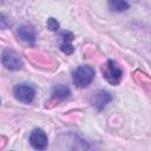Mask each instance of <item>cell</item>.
I'll list each match as a JSON object with an SVG mask.
<instances>
[{
  "mask_svg": "<svg viewBox=\"0 0 151 151\" xmlns=\"http://www.w3.org/2000/svg\"><path fill=\"white\" fill-rule=\"evenodd\" d=\"M96 71L90 65H80L72 72V81L79 88L87 87L94 79Z\"/></svg>",
  "mask_w": 151,
  "mask_h": 151,
  "instance_id": "cell-1",
  "label": "cell"
},
{
  "mask_svg": "<svg viewBox=\"0 0 151 151\" xmlns=\"http://www.w3.org/2000/svg\"><path fill=\"white\" fill-rule=\"evenodd\" d=\"M101 74H103V78L111 85H119L122 79H123V76H124V71L123 68L120 67V65L116 61V60H107L103 67H101Z\"/></svg>",
  "mask_w": 151,
  "mask_h": 151,
  "instance_id": "cell-2",
  "label": "cell"
},
{
  "mask_svg": "<svg viewBox=\"0 0 151 151\" xmlns=\"http://www.w3.org/2000/svg\"><path fill=\"white\" fill-rule=\"evenodd\" d=\"M13 96L22 104H31L35 98V87L29 83H19L13 87Z\"/></svg>",
  "mask_w": 151,
  "mask_h": 151,
  "instance_id": "cell-3",
  "label": "cell"
},
{
  "mask_svg": "<svg viewBox=\"0 0 151 151\" xmlns=\"http://www.w3.org/2000/svg\"><path fill=\"white\" fill-rule=\"evenodd\" d=\"M1 64L5 66V68H7L9 71H18L24 65L22 59L20 58V55L11 48H5L2 51Z\"/></svg>",
  "mask_w": 151,
  "mask_h": 151,
  "instance_id": "cell-4",
  "label": "cell"
},
{
  "mask_svg": "<svg viewBox=\"0 0 151 151\" xmlns=\"http://www.w3.org/2000/svg\"><path fill=\"white\" fill-rule=\"evenodd\" d=\"M28 142L33 149L42 151L48 145V137L42 129H34L29 133Z\"/></svg>",
  "mask_w": 151,
  "mask_h": 151,
  "instance_id": "cell-5",
  "label": "cell"
},
{
  "mask_svg": "<svg viewBox=\"0 0 151 151\" xmlns=\"http://www.w3.org/2000/svg\"><path fill=\"white\" fill-rule=\"evenodd\" d=\"M111 100H112V94L109 91L99 90V91H97V92H94L92 94V97H91V105H92V107L96 111L100 112V111H103L106 107V105Z\"/></svg>",
  "mask_w": 151,
  "mask_h": 151,
  "instance_id": "cell-6",
  "label": "cell"
},
{
  "mask_svg": "<svg viewBox=\"0 0 151 151\" xmlns=\"http://www.w3.org/2000/svg\"><path fill=\"white\" fill-rule=\"evenodd\" d=\"M17 33L18 37L27 44H33L37 40V31L32 25H27V24L20 25L17 29Z\"/></svg>",
  "mask_w": 151,
  "mask_h": 151,
  "instance_id": "cell-7",
  "label": "cell"
},
{
  "mask_svg": "<svg viewBox=\"0 0 151 151\" xmlns=\"http://www.w3.org/2000/svg\"><path fill=\"white\" fill-rule=\"evenodd\" d=\"M61 38V44H60V50L66 54L70 55L74 52V47H73V40H74V34L71 31H63L60 34Z\"/></svg>",
  "mask_w": 151,
  "mask_h": 151,
  "instance_id": "cell-8",
  "label": "cell"
},
{
  "mask_svg": "<svg viewBox=\"0 0 151 151\" xmlns=\"http://www.w3.org/2000/svg\"><path fill=\"white\" fill-rule=\"evenodd\" d=\"M70 94H71L70 87L66 86V85H64V84H58V85L53 86V88H52V91H51V97H52V99L58 100V101L67 99V98L70 97Z\"/></svg>",
  "mask_w": 151,
  "mask_h": 151,
  "instance_id": "cell-9",
  "label": "cell"
},
{
  "mask_svg": "<svg viewBox=\"0 0 151 151\" xmlns=\"http://www.w3.org/2000/svg\"><path fill=\"white\" fill-rule=\"evenodd\" d=\"M107 6L112 12L116 13H122L130 8L127 0H107Z\"/></svg>",
  "mask_w": 151,
  "mask_h": 151,
  "instance_id": "cell-10",
  "label": "cell"
},
{
  "mask_svg": "<svg viewBox=\"0 0 151 151\" xmlns=\"http://www.w3.org/2000/svg\"><path fill=\"white\" fill-rule=\"evenodd\" d=\"M47 27H48L50 31H52V32H57V31H59L60 25H59V22H58L57 19H54V18L51 17V18L47 19Z\"/></svg>",
  "mask_w": 151,
  "mask_h": 151,
  "instance_id": "cell-11",
  "label": "cell"
},
{
  "mask_svg": "<svg viewBox=\"0 0 151 151\" xmlns=\"http://www.w3.org/2000/svg\"><path fill=\"white\" fill-rule=\"evenodd\" d=\"M7 18H6V15L5 14H1V19H0V21H1V28L2 29H5V28H7V20H6Z\"/></svg>",
  "mask_w": 151,
  "mask_h": 151,
  "instance_id": "cell-12",
  "label": "cell"
}]
</instances>
